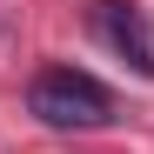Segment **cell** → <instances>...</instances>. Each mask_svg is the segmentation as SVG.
Wrapping results in <instances>:
<instances>
[{
    "mask_svg": "<svg viewBox=\"0 0 154 154\" xmlns=\"http://www.w3.org/2000/svg\"><path fill=\"white\" fill-rule=\"evenodd\" d=\"M27 107L47 127H100V121H114V94L81 67H47L27 87Z\"/></svg>",
    "mask_w": 154,
    "mask_h": 154,
    "instance_id": "obj_1",
    "label": "cell"
},
{
    "mask_svg": "<svg viewBox=\"0 0 154 154\" xmlns=\"http://www.w3.org/2000/svg\"><path fill=\"white\" fill-rule=\"evenodd\" d=\"M87 20L141 81H154V20H147V7H134V0H94Z\"/></svg>",
    "mask_w": 154,
    "mask_h": 154,
    "instance_id": "obj_2",
    "label": "cell"
}]
</instances>
